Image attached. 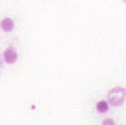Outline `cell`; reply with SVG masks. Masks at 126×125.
<instances>
[{"mask_svg": "<svg viewBox=\"0 0 126 125\" xmlns=\"http://www.w3.org/2000/svg\"><path fill=\"white\" fill-rule=\"evenodd\" d=\"M0 28H2L4 32H12L14 30V21L11 18H4L2 21H0Z\"/></svg>", "mask_w": 126, "mask_h": 125, "instance_id": "cell-3", "label": "cell"}, {"mask_svg": "<svg viewBox=\"0 0 126 125\" xmlns=\"http://www.w3.org/2000/svg\"><path fill=\"white\" fill-rule=\"evenodd\" d=\"M107 107H109V102H107V100H100V102L96 104V111H98V113H105Z\"/></svg>", "mask_w": 126, "mask_h": 125, "instance_id": "cell-4", "label": "cell"}, {"mask_svg": "<svg viewBox=\"0 0 126 125\" xmlns=\"http://www.w3.org/2000/svg\"><path fill=\"white\" fill-rule=\"evenodd\" d=\"M124 100H126V88L114 86L112 90L109 92V97H107L109 106H123Z\"/></svg>", "mask_w": 126, "mask_h": 125, "instance_id": "cell-1", "label": "cell"}, {"mask_svg": "<svg viewBox=\"0 0 126 125\" xmlns=\"http://www.w3.org/2000/svg\"><path fill=\"white\" fill-rule=\"evenodd\" d=\"M121 2H124V4H126V0H121Z\"/></svg>", "mask_w": 126, "mask_h": 125, "instance_id": "cell-6", "label": "cell"}, {"mask_svg": "<svg viewBox=\"0 0 126 125\" xmlns=\"http://www.w3.org/2000/svg\"><path fill=\"white\" fill-rule=\"evenodd\" d=\"M102 125H116V122L112 118H105V120H102Z\"/></svg>", "mask_w": 126, "mask_h": 125, "instance_id": "cell-5", "label": "cell"}, {"mask_svg": "<svg viewBox=\"0 0 126 125\" xmlns=\"http://www.w3.org/2000/svg\"><path fill=\"white\" fill-rule=\"evenodd\" d=\"M4 60L7 62V64H14V62L18 60V53H16V50L12 48V46L4 51Z\"/></svg>", "mask_w": 126, "mask_h": 125, "instance_id": "cell-2", "label": "cell"}]
</instances>
